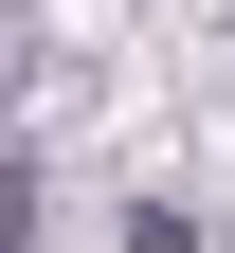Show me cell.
<instances>
[{"instance_id":"obj_1","label":"cell","mask_w":235,"mask_h":253,"mask_svg":"<svg viewBox=\"0 0 235 253\" xmlns=\"http://www.w3.org/2000/svg\"><path fill=\"white\" fill-rule=\"evenodd\" d=\"M18 235H37V181H18V163H0V253H18Z\"/></svg>"}]
</instances>
